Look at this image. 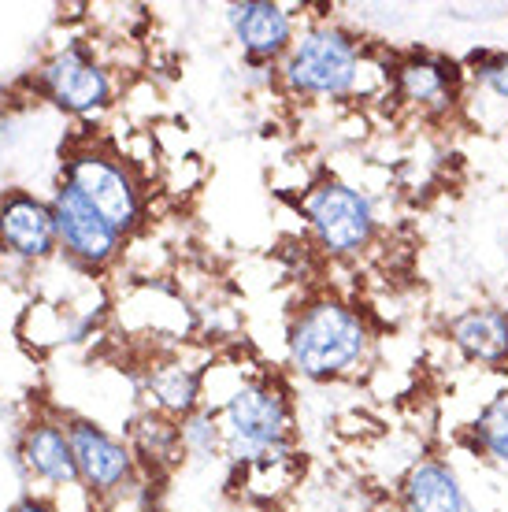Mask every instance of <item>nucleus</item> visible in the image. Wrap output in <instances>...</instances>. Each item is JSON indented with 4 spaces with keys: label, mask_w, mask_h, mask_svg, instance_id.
Wrapping results in <instances>:
<instances>
[{
    "label": "nucleus",
    "mask_w": 508,
    "mask_h": 512,
    "mask_svg": "<svg viewBox=\"0 0 508 512\" xmlns=\"http://www.w3.org/2000/svg\"><path fill=\"white\" fill-rule=\"evenodd\" d=\"M468 71V86L479 93L494 97V101L508 104V52L505 49H475L464 60Z\"/></svg>",
    "instance_id": "nucleus-19"
},
{
    "label": "nucleus",
    "mask_w": 508,
    "mask_h": 512,
    "mask_svg": "<svg viewBox=\"0 0 508 512\" xmlns=\"http://www.w3.org/2000/svg\"><path fill=\"white\" fill-rule=\"evenodd\" d=\"M127 446L134 449L138 457L141 475H167L171 468L186 461L182 453V435H178V420L164 416V412L153 409H138L127 420Z\"/></svg>",
    "instance_id": "nucleus-16"
},
{
    "label": "nucleus",
    "mask_w": 508,
    "mask_h": 512,
    "mask_svg": "<svg viewBox=\"0 0 508 512\" xmlns=\"http://www.w3.org/2000/svg\"><path fill=\"white\" fill-rule=\"evenodd\" d=\"M227 30L242 52L245 67L279 71L301 34V19L290 4H279V0H234L227 4Z\"/></svg>",
    "instance_id": "nucleus-10"
},
{
    "label": "nucleus",
    "mask_w": 508,
    "mask_h": 512,
    "mask_svg": "<svg viewBox=\"0 0 508 512\" xmlns=\"http://www.w3.org/2000/svg\"><path fill=\"white\" fill-rule=\"evenodd\" d=\"M505 12H508L505 4H497V8H445L449 19H497V15Z\"/></svg>",
    "instance_id": "nucleus-20"
},
{
    "label": "nucleus",
    "mask_w": 508,
    "mask_h": 512,
    "mask_svg": "<svg viewBox=\"0 0 508 512\" xmlns=\"http://www.w3.org/2000/svg\"><path fill=\"white\" fill-rule=\"evenodd\" d=\"M8 512H60V509H56V505H52L45 494H26V498L15 501Z\"/></svg>",
    "instance_id": "nucleus-21"
},
{
    "label": "nucleus",
    "mask_w": 508,
    "mask_h": 512,
    "mask_svg": "<svg viewBox=\"0 0 508 512\" xmlns=\"http://www.w3.org/2000/svg\"><path fill=\"white\" fill-rule=\"evenodd\" d=\"M4 260H8V253H4V245H0V268H4Z\"/></svg>",
    "instance_id": "nucleus-22"
},
{
    "label": "nucleus",
    "mask_w": 508,
    "mask_h": 512,
    "mask_svg": "<svg viewBox=\"0 0 508 512\" xmlns=\"http://www.w3.org/2000/svg\"><path fill=\"white\" fill-rule=\"evenodd\" d=\"M468 446L486 464L508 472V390H497L479 409V416L468 423Z\"/></svg>",
    "instance_id": "nucleus-17"
},
{
    "label": "nucleus",
    "mask_w": 508,
    "mask_h": 512,
    "mask_svg": "<svg viewBox=\"0 0 508 512\" xmlns=\"http://www.w3.org/2000/svg\"><path fill=\"white\" fill-rule=\"evenodd\" d=\"M64 186H71L86 205L97 208L123 238H134L149 219V197L138 167L112 145L101 141L75 145L64 160Z\"/></svg>",
    "instance_id": "nucleus-5"
},
{
    "label": "nucleus",
    "mask_w": 508,
    "mask_h": 512,
    "mask_svg": "<svg viewBox=\"0 0 508 512\" xmlns=\"http://www.w3.org/2000/svg\"><path fill=\"white\" fill-rule=\"evenodd\" d=\"M297 212L308 227V242L334 264H353L379 242V208L368 190L349 179H312L297 197Z\"/></svg>",
    "instance_id": "nucleus-4"
},
{
    "label": "nucleus",
    "mask_w": 508,
    "mask_h": 512,
    "mask_svg": "<svg viewBox=\"0 0 508 512\" xmlns=\"http://www.w3.org/2000/svg\"><path fill=\"white\" fill-rule=\"evenodd\" d=\"M34 86L52 108L75 119H97L112 108L115 97L112 67L86 41H67L60 49H52L41 60Z\"/></svg>",
    "instance_id": "nucleus-7"
},
{
    "label": "nucleus",
    "mask_w": 508,
    "mask_h": 512,
    "mask_svg": "<svg viewBox=\"0 0 508 512\" xmlns=\"http://www.w3.org/2000/svg\"><path fill=\"white\" fill-rule=\"evenodd\" d=\"M178 435H182V453L186 461L193 464H212L227 453V442H223V427H219L216 409H193L190 416L178 420Z\"/></svg>",
    "instance_id": "nucleus-18"
},
{
    "label": "nucleus",
    "mask_w": 508,
    "mask_h": 512,
    "mask_svg": "<svg viewBox=\"0 0 508 512\" xmlns=\"http://www.w3.org/2000/svg\"><path fill=\"white\" fill-rule=\"evenodd\" d=\"M397 512H468V490L453 464L427 453L397 479Z\"/></svg>",
    "instance_id": "nucleus-15"
},
{
    "label": "nucleus",
    "mask_w": 508,
    "mask_h": 512,
    "mask_svg": "<svg viewBox=\"0 0 508 512\" xmlns=\"http://www.w3.org/2000/svg\"><path fill=\"white\" fill-rule=\"evenodd\" d=\"M371 353L375 323L368 308L331 290L305 297L286 323V364L305 383H345L368 368Z\"/></svg>",
    "instance_id": "nucleus-2"
},
{
    "label": "nucleus",
    "mask_w": 508,
    "mask_h": 512,
    "mask_svg": "<svg viewBox=\"0 0 508 512\" xmlns=\"http://www.w3.org/2000/svg\"><path fill=\"white\" fill-rule=\"evenodd\" d=\"M390 93L397 112L416 119H449L468 101V71L464 60H453L434 49H405L386 56Z\"/></svg>",
    "instance_id": "nucleus-6"
},
{
    "label": "nucleus",
    "mask_w": 508,
    "mask_h": 512,
    "mask_svg": "<svg viewBox=\"0 0 508 512\" xmlns=\"http://www.w3.org/2000/svg\"><path fill=\"white\" fill-rule=\"evenodd\" d=\"M204 364H193V360L182 357V349H153L145 357V368H138V394H141V409L164 412L171 420H182L190 416L193 409L204 405Z\"/></svg>",
    "instance_id": "nucleus-11"
},
{
    "label": "nucleus",
    "mask_w": 508,
    "mask_h": 512,
    "mask_svg": "<svg viewBox=\"0 0 508 512\" xmlns=\"http://www.w3.org/2000/svg\"><path fill=\"white\" fill-rule=\"evenodd\" d=\"M379 82L390 93L386 56H371L368 41L338 19H316L301 26V34L279 64V86L297 101L345 104L371 93Z\"/></svg>",
    "instance_id": "nucleus-1"
},
{
    "label": "nucleus",
    "mask_w": 508,
    "mask_h": 512,
    "mask_svg": "<svg viewBox=\"0 0 508 512\" xmlns=\"http://www.w3.org/2000/svg\"><path fill=\"white\" fill-rule=\"evenodd\" d=\"M234 464H290L297 457V405L279 375L256 372L216 409Z\"/></svg>",
    "instance_id": "nucleus-3"
},
{
    "label": "nucleus",
    "mask_w": 508,
    "mask_h": 512,
    "mask_svg": "<svg viewBox=\"0 0 508 512\" xmlns=\"http://www.w3.org/2000/svg\"><path fill=\"white\" fill-rule=\"evenodd\" d=\"M445 342L457 349L460 360L483 372L508 368V308L505 305H468L445 320Z\"/></svg>",
    "instance_id": "nucleus-14"
},
{
    "label": "nucleus",
    "mask_w": 508,
    "mask_h": 512,
    "mask_svg": "<svg viewBox=\"0 0 508 512\" xmlns=\"http://www.w3.org/2000/svg\"><path fill=\"white\" fill-rule=\"evenodd\" d=\"M67 438L75 449L78 487L86 490L89 501L112 505V501L127 498L145 479L127 438L112 435L104 423L89 420V416H67Z\"/></svg>",
    "instance_id": "nucleus-8"
},
{
    "label": "nucleus",
    "mask_w": 508,
    "mask_h": 512,
    "mask_svg": "<svg viewBox=\"0 0 508 512\" xmlns=\"http://www.w3.org/2000/svg\"><path fill=\"white\" fill-rule=\"evenodd\" d=\"M19 464L41 487H78V464L71 438H67V416H34L26 423L19 435Z\"/></svg>",
    "instance_id": "nucleus-13"
},
{
    "label": "nucleus",
    "mask_w": 508,
    "mask_h": 512,
    "mask_svg": "<svg viewBox=\"0 0 508 512\" xmlns=\"http://www.w3.org/2000/svg\"><path fill=\"white\" fill-rule=\"evenodd\" d=\"M52 216H56V238H60V253L86 275H101V271L115 268L127 238L115 231L112 223L97 212L93 205H86L71 186H56V193L49 197Z\"/></svg>",
    "instance_id": "nucleus-9"
},
{
    "label": "nucleus",
    "mask_w": 508,
    "mask_h": 512,
    "mask_svg": "<svg viewBox=\"0 0 508 512\" xmlns=\"http://www.w3.org/2000/svg\"><path fill=\"white\" fill-rule=\"evenodd\" d=\"M0 245L8 260H19L26 268H38L52 256H60L56 216L49 201L26 190L0 193Z\"/></svg>",
    "instance_id": "nucleus-12"
}]
</instances>
